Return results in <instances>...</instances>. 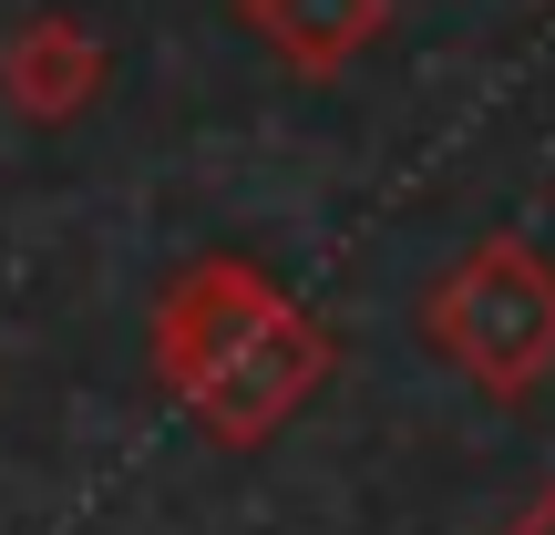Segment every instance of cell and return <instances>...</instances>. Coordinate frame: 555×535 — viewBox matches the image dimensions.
<instances>
[{"label": "cell", "instance_id": "3957f363", "mask_svg": "<svg viewBox=\"0 0 555 535\" xmlns=\"http://www.w3.org/2000/svg\"><path fill=\"white\" fill-rule=\"evenodd\" d=\"M103 73H114V52H103V31L82 11H31L11 41H0V103H11L21 124H73V114H93V93H103Z\"/></svg>", "mask_w": 555, "mask_h": 535}, {"label": "cell", "instance_id": "5b68a950", "mask_svg": "<svg viewBox=\"0 0 555 535\" xmlns=\"http://www.w3.org/2000/svg\"><path fill=\"white\" fill-rule=\"evenodd\" d=\"M494 535H555V484H535V495L515 505V515H504Z\"/></svg>", "mask_w": 555, "mask_h": 535}, {"label": "cell", "instance_id": "7a4b0ae2", "mask_svg": "<svg viewBox=\"0 0 555 535\" xmlns=\"http://www.w3.org/2000/svg\"><path fill=\"white\" fill-rule=\"evenodd\" d=\"M422 340L483 402H535L555 371V258L535 238H515V227L474 238L422 289Z\"/></svg>", "mask_w": 555, "mask_h": 535}, {"label": "cell", "instance_id": "6da1fadb", "mask_svg": "<svg viewBox=\"0 0 555 535\" xmlns=\"http://www.w3.org/2000/svg\"><path fill=\"white\" fill-rule=\"evenodd\" d=\"M339 371V340L319 309H298L258 258H185L155 298V381L176 412L227 454L278 443Z\"/></svg>", "mask_w": 555, "mask_h": 535}, {"label": "cell", "instance_id": "277c9868", "mask_svg": "<svg viewBox=\"0 0 555 535\" xmlns=\"http://www.w3.org/2000/svg\"><path fill=\"white\" fill-rule=\"evenodd\" d=\"M237 21L258 31V52H278L298 82H330L391 31V0H237Z\"/></svg>", "mask_w": 555, "mask_h": 535}]
</instances>
